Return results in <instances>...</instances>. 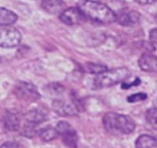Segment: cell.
<instances>
[{"label": "cell", "instance_id": "1", "mask_svg": "<svg viewBox=\"0 0 157 148\" xmlns=\"http://www.w3.org/2000/svg\"><path fill=\"white\" fill-rule=\"evenodd\" d=\"M86 19L102 24H111L116 22V13L106 5L91 0H82L78 4Z\"/></svg>", "mask_w": 157, "mask_h": 148}, {"label": "cell", "instance_id": "2", "mask_svg": "<svg viewBox=\"0 0 157 148\" xmlns=\"http://www.w3.org/2000/svg\"><path fill=\"white\" fill-rule=\"evenodd\" d=\"M102 124L109 132L114 134H129L136 128L134 120L129 116L108 112L102 117Z\"/></svg>", "mask_w": 157, "mask_h": 148}, {"label": "cell", "instance_id": "3", "mask_svg": "<svg viewBox=\"0 0 157 148\" xmlns=\"http://www.w3.org/2000/svg\"><path fill=\"white\" fill-rule=\"evenodd\" d=\"M130 75L129 70L126 67L107 70L96 76L94 85L96 88H105L123 82Z\"/></svg>", "mask_w": 157, "mask_h": 148}, {"label": "cell", "instance_id": "4", "mask_svg": "<svg viewBox=\"0 0 157 148\" xmlns=\"http://www.w3.org/2000/svg\"><path fill=\"white\" fill-rule=\"evenodd\" d=\"M59 136H61L62 140L66 146L69 148L78 147V135L74 128L66 121H59L56 127Z\"/></svg>", "mask_w": 157, "mask_h": 148}, {"label": "cell", "instance_id": "5", "mask_svg": "<svg viewBox=\"0 0 157 148\" xmlns=\"http://www.w3.org/2000/svg\"><path fill=\"white\" fill-rule=\"evenodd\" d=\"M22 40L20 31L15 28H0V47L14 48L19 45Z\"/></svg>", "mask_w": 157, "mask_h": 148}, {"label": "cell", "instance_id": "6", "mask_svg": "<svg viewBox=\"0 0 157 148\" xmlns=\"http://www.w3.org/2000/svg\"><path fill=\"white\" fill-rule=\"evenodd\" d=\"M15 92L18 98L27 102H35L40 98V94L36 86L31 83L24 81H21L16 84Z\"/></svg>", "mask_w": 157, "mask_h": 148}, {"label": "cell", "instance_id": "7", "mask_svg": "<svg viewBox=\"0 0 157 148\" xmlns=\"http://www.w3.org/2000/svg\"><path fill=\"white\" fill-rule=\"evenodd\" d=\"M59 19L65 25H75L82 23L86 19L78 7H70L59 15Z\"/></svg>", "mask_w": 157, "mask_h": 148}, {"label": "cell", "instance_id": "8", "mask_svg": "<svg viewBox=\"0 0 157 148\" xmlns=\"http://www.w3.org/2000/svg\"><path fill=\"white\" fill-rule=\"evenodd\" d=\"M52 108L60 116H73L78 113V108L73 102H69L61 99H56L52 104Z\"/></svg>", "mask_w": 157, "mask_h": 148}, {"label": "cell", "instance_id": "9", "mask_svg": "<svg viewBox=\"0 0 157 148\" xmlns=\"http://www.w3.org/2000/svg\"><path fill=\"white\" fill-rule=\"evenodd\" d=\"M116 22L123 26H130L135 25L136 22H138L140 18V15L138 12L128 9L118 12L116 13Z\"/></svg>", "mask_w": 157, "mask_h": 148}, {"label": "cell", "instance_id": "10", "mask_svg": "<svg viewBox=\"0 0 157 148\" xmlns=\"http://www.w3.org/2000/svg\"><path fill=\"white\" fill-rule=\"evenodd\" d=\"M139 66L144 72L156 73L157 56L151 53L143 54L139 59Z\"/></svg>", "mask_w": 157, "mask_h": 148}, {"label": "cell", "instance_id": "11", "mask_svg": "<svg viewBox=\"0 0 157 148\" xmlns=\"http://www.w3.org/2000/svg\"><path fill=\"white\" fill-rule=\"evenodd\" d=\"M42 7L49 14H61L66 9V4L63 0H43Z\"/></svg>", "mask_w": 157, "mask_h": 148}, {"label": "cell", "instance_id": "12", "mask_svg": "<svg viewBox=\"0 0 157 148\" xmlns=\"http://www.w3.org/2000/svg\"><path fill=\"white\" fill-rule=\"evenodd\" d=\"M4 127L10 131H16L20 128V119L19 116L12 111H7L3 117Z\"/></svg>", "mask_w": 157, "mask_h": 148}, {"label": "cell", "instance_id": "13", "mask_svg": "<svg viewBox=\"0 0 157 148\" xmlns=\"http://www.w3.org/2000/svg\"><path fill=\"white\" fill-rule=\"evenodd\" d=\"M47 119V114L42 108H36L31 110L25 114V120L27 122L38 125L43 123Z\"/></svg>", "mask_w": 157, "mask_h": 148}, {"label": "cell", "instance_id": "14", "mask_svg": "<svg viewBox=\"0 0 157 148\" xmlns=\"http://www.w3.org/2000/svg\"><path fill=\"white\" fill-rule=\"evenodd\" d=\"M18 16L15 13L7 9L0 7V26H9L17 21Z\"/></svg>", "mask_w": 157, "mask_h": 148}, {"label": "cell", "instance_id": "15", "mask_svg": "<svg viewBox=\"0 0 157 148\" xmlns=\"http://www.w3.org/2000/svg\"><path fill=\"white\" fill-rule=\"evenodd\" d=\"M136 148H157V139L150 135L143 134L136 140Z\"/></svg>", "mask_w": 157, "mask_h": 148}, {"label": "cell", "instance_id": "16", "mask_svg": "<svg viewBox=\"0 0 157 148\" xmlns=\"http://www.w3.org/2000/svg\"><path fill=\"white\" fill-rule=\"evenodd\" d=\"M38 134H39L42 140L47 142L55 140L59 136V134L56 128H52L51 126H47L46 128L39 130Z\"/></svg>", "mask_w": 157, "mask_h": 148}, {"label": "cell", "instance_id": "17", "mask_svg": "<svg viewBox=\"0 0 157 148\" xmlns=\"http://www.w3.org/2000/svg\"><path fill=\"white\" fill-rule=\"evenodd\" d=\"M85 71L88 73L91 74H96V75H99L105 71H107V68L105 65H102L99 64H94V63H86L85 65Z\"/></svg>", "mask_w": 157, "mask_h": 148}, {"label": "cell", "instance_id": "18", "mask_svg": "<svg viewBox=\"0 0 157 148\" xmlns=\"http://www.w3.org/2000/svg\"><path fill=\"white\" fill-rule=\"evenodd\" d=\"M36 126L37 125L26 121L22 129V134L27 137H33V136L36 135V134H38V131H39L36 129Z\"/></svg>", "mask_w": 157, "mask_h": 148}, {"label": "cell", "instance_id": "19", "mask_svg": "<svg viewBox=\"0 0 157 148\" xmlns=\"http://www.w3.org/2000/svg\"><path fill=\"white\" fill-rule=\"evenodd\" d=\"M146 120L148 123L157 130V108H150L146 112Z\"/></svg>", "mask_w": 157, "mask_h": 148}, {"label": "cell", "instance_id": "20", "mask_svg": "<svg viewBox=\"0 0 157 148\" xmlns=\"http://www.w3.org/2000/svg\"><path fill=\"white\" fill-rule=\"evenodd\" d=\"M147 98V95L145 93H136L130 95L127 98V101L129 103H135V102H141Z\"/></svg>", "mask_w": 157, "mask_h": 148}, {"label": "cell", "instance_id": "21", "mask_svg": "<svg viewBox=\"0 0 157 148\" xmlns=\"http://www.w3.org/2000/svg\"><path fill=\"white\" fill-rule=\"evenodd\" d=\"M0 148H24L23 146L19 143L16 142H6L4 143L2 146H0Z\"/></svg>", "mask_w": 157, "mask_h": 148}, {"label": "cell", "instance_id": "22", "mask_svg": "<svg viewBox=\"0 0 157 148\" xmlns=\"http://www.w3.org/2000/svg\"><path fill=\"white\" fill-rule=\"evenodd\" d=\"M149 39L152 44L157 45V28H153L149 31Z\"/></svg>", "mask_w": 157, "mask_h": 148}, {"label": "cell", "instance_id": "23", "mask_svg": "<svg viewBox=\"0 0 157 148\" xmlns=\"http://www.w3.org/2000/svg\"><path fill=\"white\" fill-rule=\"evenodd\" d=\"M140 83H141V81H140V80L137 78L135 81H132V83H129V84L123 83V84H122V87H123V89H127V88H129V87H133V86L139 85Z\"/></svg>", "mask_w": 157, "mask_h": 148}, {"label": "cell", "instance_id": "24", "mask_svg": "<svg viewBox=\"0 0 157 148\" xmlns=\"http://www.w3.org/2000/svg\"><path fill=\"white\" fill-rule=\"evenodd\" d=\"M134 1L140 5H149L155 2L156 0H134Z\"/></svg>", "mask_w": 157, "mask_h": 148}]
</instances>
